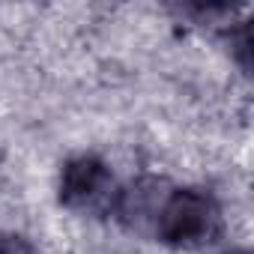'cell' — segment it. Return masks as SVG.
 <instances>
[{
  "mask_svg": "<svg viewBox=\"0 0 254 254\" xmlns=\"http://www.w3.org/2000/svg\"><path fill=\"white\" fill-rule=\"evenodd\" d=\"M224 254H251L248 248H230V251H224Z\"/></svg>",
  "mask_w": 254,
  "mask_h": 254,
  "instance_id": "cell-4",
  "label": "cell"
},
{
  "mask_svg": "<svg viewBox=\"0 0 254 254\" xmlns=\"http://www.w3.org/2000/svg\"><path fill=\"white\" fill-rule=\"evenodd\" d=\"M0 254H36V251L24 236L9 233V236H0Z\"/></svg>",
  "mask_w": 254,
  "mask_h": 254,
  "instance_id": "cell-3",
  "label": "cell"
},
{
  "mask_svg": "<svg viewBox=\"0 0 254 254\" xmlns=\"http://www.w3.org/2000/svg\"><path fill=\"white\" fill-rule=\"evenodd\" d=\"M57 197L69 209L96 212L102 206H114V177L111 168L99 156H75L63 165Z\"/></svg>",
  "mask_w": 254,
  "mask_h": 254,
  "instance_id": "cell-2",
  "label": "cell"
},
{
  "mask_svg": "<svg viewBox=\"0 0 254 254\" xmlns=\"http://www.w3.org/2000/svg\"><path fill=\"white\" fill-rule=\"evenodd\" d=\"M224 218L218 200L203 189H174L168 191L153 233L159 242L183 251H197L221 236Z\"/></svg>",
  "mask_w": 254,
  "mask_h": 254,
  "instance_id": "cell-1",
  "label": "cell"
}]
</instances>
